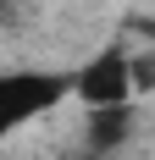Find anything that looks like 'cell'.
<instances>
[{
	"mask_svg": "<svg viewBox=\"0 0 155 160\" xmlns=\"http://www.w3.org/2000/svg\"><path fill=\"white\" fill-rule=\"evenodd\" d=\"M72 94L100 111V105H127L133 94V66H127V50L122 44H105L94 61H83V72H72Z\"/></svg>",
	"mask_w": 155,
	"mask_h": 160,
	"instance_id": "obj_2",
	"label": "cell"
},
{
	"mask_svg": "<svg viewBox=\"0 0 155 160\" xmlns=\"http://www.w3.org/2000/svg\"><path fill=\"white\" fill-rule=\"evenodd\" d=\"M133 132V105H100V111H89V149H116Z\"/></svg>",
	"mask_w": 155,
	"mask_h": 160,
	"instance_id": "obj_3",
	"label": "cell"
},
{
	"mask_svg": "<svg viewBox=\"0 0 155 160\" xmlns=\"http://www.w3.org/2000/svg\"><path fill=\"white\" fill-rule=\"evenodd\" d=\"M139 33H150V39H155V22H139Z\"/></svg>",
	"mask_w": 155,
	"mask_h": 160,
	"instance_id": "obj_5",
	"label": "cell"
},
{
	"mask_svg": "<svg viewBox=\"0 0 155 160\" xmlns=\"http://www.w3.org/2000/svg\"><path fill=\"white\" fill-rule=\"evenodd\" d=\"M0 22H11V0H0Z\"/></svg>",
	"mask_w": 155,
	"mask_h": 160,
	"instance_id": "obj_4",
	"label": "cell"
},
{
	"mask_svg": "<svg viewBox=\"0 0 155 160\" xmlns=\"http://www.w3.org/2000/svg\"><path fill=\"white\" fill-rule=\"evenodd\" d=\"M67 94H72L67 72H0V138L28 127L33 116L56 111Z\"/></svg>",
	"mask_w": 155,
	"mask_h": 160,
	"instance_id": "obj_1",
	"label": "cell"
}]
</instances>
